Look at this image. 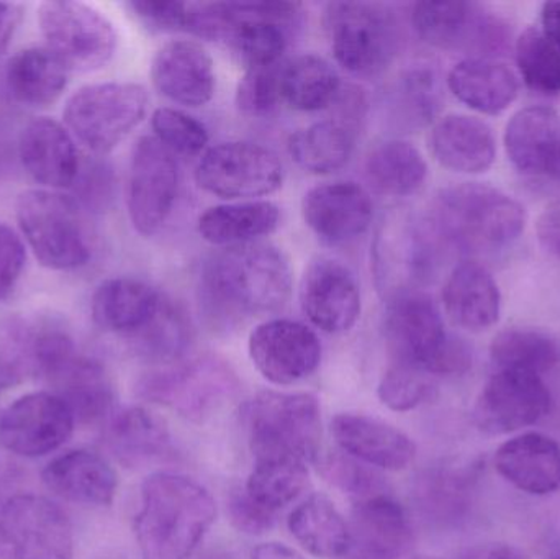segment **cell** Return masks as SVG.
Here are the masks:
<instances>
[{
	"label": "cell",
	"instance_id": "6da1fadb",
	"mask_svg": "<svg viewBox=\"0 0 560 559\" xmlns=\"http://www.w3.org/2000/svg\"><path fill=\"white\" fill-rule=\"evenodd\" d=\"M200 294L219 322L275 314L292 294L289 259L269 243L223 248L203 263Z\"/></svg>",
	"mask_w": 560,
	"mask_h": 559
},
{
	"label": "cell",
	"instance_id": "7a4b0ae2",
	"mask_svg": "<svg viewBox=\"0 0 560 559\" xmlns=\"http://www.w3.org/2000/svg\"><path fill=\"white\" fill-rule=\"evenodd\" d=\"M217 517L212 494L199 482L174 473H154L141 485L135 521L143 559H189Z\"/></svg>",
	"mask_w": 560,
	"mask_h": 559
},
{
	"label": "cell",
	"instance_id": "3957f363",
	"mask_svg": "<svg viewBox=\"0 0 560 559\" xmlns=\"http://www.w3.org/2000/svg\"><path fill=\"white\" fill-rule=\"evenodd\" d=\"M424 223L440 246L499 252L518 242L525 232L526 210L495 187L464 183L441 190Z\"/></svg>",
	"mask_w": 560,
	"mask_h": 559
},
{
	"label": "cell",
	"instance_id": "277c9868",
	"mask_svg": "<svg viewBox=\"0 0 560 559\" xmlns=\"http://www.w3.org/2000/svg\"><path fill=\"white\" fill-rule=\"evenodd\" d=\"M385 337L394 363L430 376L463 374L472 366L469 347L447 334L433 299L415 289L392 294L385 311Z\"/></svg>",
	"mask_w": 560,
	"mask_h": 559
},
{
	"label": "cell",
	"instance_id": "5b68a950",
	"mask_svg": "<svg viewBox=\"0 0 560 559\" xmlns=\"http://www.w3.org/2000/svg\"><path fill=\"white\" fill-rule=\"evenodd\" d=\"M245 422L255 459L315 462L322 442V409L306 393L265 391L245 404Z\"/></svg>",
	"mask_w": 560,
	"mask_h": 559
},
{
	"label": "cell",
	"instance_id": "8992f818",
	"mask_svg": "<svg viewBox=\"0 0 560 559\" xmlns=\"http://www.w3.org/2000/svg\"><path fill=\"white\" fill-rule=\"evenodd\" d=\"M16 222L39 265L74 271L91 261L92 249L78 200L58 190L32 189L16 200Z\"/></svg>",
	"mask_w": 560,
	"mask_h": 559
},
{
	"label": "cell",
	"instance_id": "52a82bcc",
	"mask_svg": "<svg viewBox=\"0 0 560 559\" xmlns=\"http://www.w3.org/2000/svg\"><path fill=\"white\" fill-rule=\"evenodd\" d=\"M323 23L336 61L351 74H381L397 56L400 28L381 3L329 2Z\"/></svg>",
	"mask_w": 560,
	"mask_h": 559
},
{
	"label": "cell",
	"instance_id": "ba28073f",
	"mask_svg": "<svg viewBox=\"0 0 560 559\" xmlns=\"http://www.w3.org/2000/svg\"><path fill=\"white\" fill-rule=\"evenodd\" d=\"M150 95L135 82L84 85L66 102L62 118L72 137L92 153L118 147L147 117Z\"/></svg>",
	"mask_w": 560,
	"mask_h": 559
},
{
	"label": "cell",
	"instance_id": "9c48e42d",
	"mask_svg": "<svg viewBox=\"0 0 560 559\" xmlns=\"http://www.w3.org/2000/svg\"><path fill=\"white\" fill-rule=\"evenodd\" d=\"M38 23L48 48L69 72H92L114 58L118 36L114 23L95 7L72 0L43 2Z\"/></svg>",
	"mask_w": 560,
	"mask_h": 559
},
{
	"label": "cell",
	"instance_id": "30bf717a",
	"mask_svg": "<svg viewBox=\"0 0 560 559\" xmlns=\"http://www.w3.org/2000/svg\"><path fill=\"white\" fill-rule=\"evenodd\" d=\"M200 189L226 200L269 196L283 183L278 154L249 141H226L209 148L196 170Z\"/></svg>",
	"mask_w": 560,
	"mask_h": 559
},
{
	"label": "cell",
	"instance_id": "8fae6325",
	"mask_svg": "<svg viewBox=\"0 0 560 559\" xmlns=\"http://www.w3.org/2000/svg\"><path fill=\"white\" fill-rule=\"evenodd\" d=\"M238 389L235 373L222 361L206 358L174 370L148 374L138 383V396L202 422L232 399Z\"/></svg>",
	"mask_w": 560,
	"mask_h": 559
},
{
	"label": "cell",
	"instance_id": "7c38bea8",
	"mask_svg": "<svg viewBox=\"0 0 560 559\" xmlns=\"http://www.w3.org/2000/svg\"><path fill=\"white\" fill-rule=\"evenodd\" d=\"M0 554L10 559H72L71 521L49 499L13 496L0 508Z\"/></svg>",
	"mask_w": 560,
	"mask_h": 559
},
{
	"label": "cell",
	"instance_id": "4fadbf2b",
	"mask_svg": "<svg viewBox=\"0 0 560 559\" xmlns=\"http://www.w3.org/2000/svg\"><path fill=\"white\" fill-rule=\"evenodd\" d=\"M78 354L69 331L51 317L15 314L0 321V361L20 380L49 383Z\"/></svg>",
	"mask_w": 560,
	"mask_h": 559
},
{
	"label": "cell",
	"instance_id": "5bb4252c",
	"mask_svg": "<svg viewBox=\"0 0 560 559\" xmlns=\"http://www.w3.org/2000/svg\"><path fill=\"white\" fill-rule=\"evenodd\" d=\"M179 189L176 158L154 137L138 140L128 179V216L140 235L160 232L173 212Z\"/></svg>",
	"mask_w": 560,
	"mask_h": 559
},
{
	"label": "cell",
	"instance_id": "9a60e30c",
	"mask_svg": "<svg viewBox=\"0 0 560 559\" xmlns=\"http://www.w3.org/2000/svg\"><path fill=\"white\" fill-rule=\"evenodd\" d=\"M552 394L542 376L499 370L474 404V422L489 435H509L545 419Z\"/></svg>",
	"mask_w": 560,
	"mask_h": 559
},
{
	"label": "cell",
	"instance_id": "2e32d148",
	"mask_svg": "<svg viewBox=\"0 0 560 559\" xmlns=\"http://www.w3.org/2000/svg\"><path fill=\"white\" fill-rule=\"evenodd\" d=\"M75 419L61 397L33 393L16 399L0 416V443L13 455L38 458L61 449Z\"/></svg>",
	"mask_w": 560,
	"mask_h": 559
},
{
	"label": "cell",
	"instance_id": "e0dca14e",
	"mask_svg": "<svg viewBox=\"0 0 560 559\" xmlns=\"http://www.w3.org/2000/svg\"><path fill=\"white\" fill-rule=\"evenodd\" d=\"M229 30L223 42L248 69L279 65L289 43L290 23L299 16L300 3L226 2Z\"/></svg>",
	"mask_w": 560,
	"mask_h": 559
},
{
	"label": "cell",
	"instance_id": "ac0fdd59",
	"mask_svg": "<svg viewBox=\"0 0 560 559\" xmlns=\"http://www.w3.org/2000/svg\"><path fill=\"white\" fill-rule=\"evenodd\" d=\"M249 358L269 383L290 386L312 376L322 361L318 335L300 322L272 318L249 335Z\"/></svg>",
	"mask_w": 560,
	"mask_h": 559
},
{
	"label": "cell",
	"instance_id": "d6986e66",
	"mask_svg": "<svg viewBox=\"0 0 560 559\" xmlns=\"http://www.w3.org/2000/svg\"><path fill=\"white\" fill-rule=\"evenodd\" d=\"M300 305L313 327L326 334H345L361 317V291L345 265L316 258L303 272Z\"/></svg>",
	"mask_w": 560,
	"mask_h": 559
},
{
	"label": "cell",
	"instance_id": "ffe728a7",
	"mask_svg": "<svg viewBox=\"0 0 560 559\" xmlns=\"http://www.w3.org/2000/svg\"><path fill=\"white\" fill-rule=\"evenodd\" d=\"M306 226L328 245H345L368 232L374 217L371 196L351 180L322 184L303 197Z\"/></svg>",
	"mask_w": 560,
	"mask_h": 559
},
{
	"label": "cell",
	"instance_id": "44dd1931",
	"mask_svg": "<svg viewBox=\"0 0 560 559\" xmlns=\"http://www.w3.org/2000/svg\"><path fill=\"white\" fill-rule=\"evenodd\" d=\"M415 32L428 45L443 49L499 48L503 26L467 2H418L411 10Z\"/></svg>",
	"mask_w": 560,
	"mask_h": 559
},
{
	"label": "cell",
	"instance_id": "7402d4cb",
	"mask_svg": "<svg viewBox=\"0 0 560 559\" xmlns=\"http://www.w3.org/2000/svg\"><path fill=\"white\" fill-rule=\"evenodd\" d=\"M503 140L520 173L560 183V117L555 108L533 105L516 112Z\"/></svg>",
	"mask_w": 560,
	"mask_h": 559
},
{
	"label": "cell",
	"instance_id": "603a6c76",
	"mask_svg": "<svg viewBox=\"0 0 560 559\" xmlns=\"http://www.w3.org/2000/svg\"><path fill=\"white\" fill-rule=\"evenodd\" d=\"M151 79L164 97L187 107H202L215 95L212 58L199 43L189 39H176L158 49Z\"/></svg>",
	"mask_w": 560,
	"mask_h": 559
},
{
	"label": "cell",
	"instance_id": "cb8c5ba5",
	"mask_svg": "<svg viewBox=\"0 0 560 559\" xmlns=\"http://www.w3.org/2000/svg\"><path fill=\"white\" fill-rule=\"evenodd\" d=\"M19 154L26 173L48 190L74 186L81 173L74 137L52 118H35L23 128Z\"/></svg>",
	"mask_w": 560,
	"mask_h": 559
},
{
	"label": "cell",
	"instance_id": "d4e9b609",
	"mask_svg": "<svg viewBox=\"0 0 560 559\" xmlns=\"http://www.w3.org/2000/svg\"><path fill=\"white\" fill-rule=\"evenodd\" d=\"M331 432L342 453L385 471L407 469L417 456L407 433L374 417L339 414L332 419Z\"/></svg>",
	"mask_w": 560,
	"mask_h": 559
},
{
	"label": "cell",
	"instance_id": "484cf974",
	"mask_svg": "<svg viewBox=\"0 0 560 559\" xmlns=\"http://www.w3.org/2000/svg\"><path fill=\"white\" fill-rule=\"evenodd\" d=\"M160 292L135 278L107 279L92 295V318L102 330L140 337L163 312Z\"/></svg>",
	"mask_w": 560,
	"mask_h": 559
},
{
	"label": "cell",
	"instance_id": "4316f807",
	"mask_svg": "<svg viewBox=\"0 0 560 559\" xmlns=\"http://www.w3.org/2000/svg\"><path fill=\"white\" fill-rule=\"evenodd\" d=\"M349 528L352 550L375 559H400L413 544L407 511L387 492L355 501Z\"/></svg>",
	"mask_w": 560,
	"mask_h": 559
},
{
	"label": "cell",
	"instance_id": "83f0119b",
	"mask_svg": "<svg viewBox=\"0 0 560 559\" xmlns=\"http://www.w3.org/2000/svg\"><path fill=\"white\" fill-rule=\"evenodd\" d=\"M443 305L454 325L479 334L500 321L502 292L486 266L463 261L444 282Z\"/></svg>",
	"mask_w": 560,
	"mask_h": 559
},
{
	"label": "cell",
	"instance_id": "f1b7e54d",
	"mask_svg": "<svg viewBox=\"0 0 560 559\" xmlns=\"http://www.w3.org/2000/svg\"><path fill=\"white\" fill-rule=\"evenodd\" d=\"M495 468L526 494H552L560 489V443L545 433H523L497 450Z\"/></svg>",
	"mask_w": 560,
	"mask_h": 559
},
{
	"label": "cell",
	"instance_id": "f546056e",
	"mask_svg": "<svg viewBox=\"0 0 560 559\" xmlns=\"http://www.w3.org/2000/svg\"><path fill=\"white\" fill-rule=\"evenodd\" d=\"M43 485L58 498L74 504L108 508L117 496L115 469L97 453L74 450L48 463Z\"/></svg>",
	"mask_w": 560,
	"mask_h": 559
},
{
	"label": "cell",
	"instance_id": "4dcf8cb0",
	"mask_svg": "<svg viewBox=\"0 0 560 559\" xmlns=\"http://www.w3.org/2000/svg\"><path fill=\"white\" fill-rule=\"evenodd\" d=\"M430 148L441 166L459 174L486 173L497 158L492 128L470 115L451 114L441 118L431 130Z\"/></svg>",
	"mask_w": 560,
	"mask_h": 559
},
{
	"label": "cell",
	"instance_id": "1f68e13d",
	"mask_svg": "<svg viewBox=\"0 0 560 559\" xmlns=\"http://www.w3.org/2000/svg\"><path fill=\"white\" fill-rule=\"evenodd\" d=\"M447 88L472 110L499 115L518 97L520 82L505 62L489 56H472L451 69Z\"/></svg>",
	"mask_w": 560,
	"mask_h": 559
},
{
	"label": "cell",
	"instance_id": "d6a6232c",
	"mask_svg": "<svg viewBox=\"0 0 560 559\" xmlns=\"http://www.w3.org/2000/svg\"><path fill=\"white\" fill-rule=\"evenodd\" d=\"M105 443L121 465L143 468L167 455L170 429L156 414L143 407H128L108 417Z\"/></svg>",
	"mask_w": 560,
	"mask_h": 559
},
{
	"label": "cell",
	"instance_id": "836d02e7",
	"mask_svg": "<svg viewBox=\"0 0 560 559\" xmlns=\"http://www.w3.org/2000/svg\"><path fill=\"white\" fill-rule=\"evenodd\" d=\"M51 393L61 397L75 420L95 423L114 414L115 393L107 371L81 353L49 381Z\"/></svg>",
	"mask_w": 560,
	"mask_h": 559
},
{
	"label": "cell",
	"instance_id": "e575fe53",
	"mask_svg": "<svg viewBox=\"0 0 560 559\" xmlns=\"http://www.w3.org/2000/svg\"><path fill=\"white\" fill-rule=\"evenodd\" d=\"M280 223V209L268 200H243L210 207L199 217V233L215 246L248 245L271 235Z\"/></svg>",
	"mask_w": 560,
	"mask_h": 559
},
{
	"label": "cell",
	"instance_id": "d590c367",
	"mask_svg": "<svg viewBox=\"0 0 560 559\" xmlns=\"http://www.w3.org/2000/svg\"><path fill=\"white\" fill-rule=\"evenodd\" d=\"M289 531L310 555L341 559L352 547L351 528L326 496H310L293 509Z\"/></svg>",
	"mask_w": 560,
	"mask_h": 559
},
{
	"label": "cell",
	"instance_id": "8d00e7d4",
	"mask_svg": "<svg viewBox=\"0 0 560 559\" xmlns=\"http://www.w3.org/2000/svg\"><path fill=\"white\" fill-rule=\"evenodd\" d=\"M69 69L46 48H28L13 56L7 68V89L20 104L46 107L68 88Z\"/></svg>",
	"mask_w": 560,
	"mask_h": 559
},
{
	"label": "cell",
	"instance_id": "74e56055",
	"mask_svg": "<svg viewBox=\"0 0 560 559\" xmlns=\"http://www.w3.org/2000/svg\"><path fill=\"white\" fill-rule=\"evenodd\" d=\"M354 141V127L331 118L295 131L287 148L296 166L306 173L329 174L348 164Z\"/></svg>",
	"mask_w": 560,
	"mask_h": 559
},
{
	"label": "cell",
	"instance_id": "f35d334b",
	"mask_svg": "<svg viewBox=\"0 0 560 559\" xmlns=\"http://www.w3.org/2000/svg\"><path fill=\"white\" fill-rule=\"evenodd\" d=\"M365 176L371 186L384 196L408 197L427 183L428 164L410 141L388 140L369 153Z\"/></svg>",
	"mask_w": 560,
	"mask_h": 559
},
{
	"label": "cell",
	"instance_id": "ab89813d",
	"mask_svg": "<svg viewBox=\"0 0 560 559\" xmlns=\"http://www.w3.org/2000/svg\"><path fill=\"white\" fill-rule=\"evenodd\" d=\"M476 481L474 466H436L421 473L415 485V499L427 517L450 524L469 511Z\"/></svg>",
	"mask_w": 560,
	"mask_h": 559
},
{
	"label": "cell",
	"instance_id": "60d3db41",
	"mask_svg": "<svg viewBox=\"0 0 560 559\" xmlns=\"http://www.w3.org/2000/svg\"><path fill=\"white\" fill-rule=\"evenodd\" d=\"M341 89L338 72L322 56L303 55L282 62L280 94L293 110L318 112L331 107Z\"/></svg>",
	"mask_w": 560,
	"mask_h": 559
},
{
	"label": "cell",
	"instance_id": "b9f144b4",
	"mask_svg": "<svg viewBox=\"0 0 560 559\" xmlns=\"http://www.w3.org/2000/svg\"><path fill=\"white\" fill-rule=\"evenodd\" d=\"M490 358L497 370L545 376L560 364V343L552 335L536 328H506L493 338Z\"/></svg>",
	"mask_w": 560,
	"mask_h": 559
},
{
	"label": "cell",
	"instance_id": "7bdbcfd3",
	"mask_svg": "<svg viewBox=\"0 0 560 559\" xmlns=\"http://www.w3.org/2000/svg\"><path fill=\"white\" fill-rule=\"evenodd\" d=\"M306 486V463L293 458H262L255 459L245 491L262 508L278 512L299 499Z\"/></svg>",
	"mask_w": 560,
	"mask_h": 559
},
{
	"label": "cell",
	"instance_id": "ee69618b",
	"mask_svg": "<svg viewBox=\"0 0 560 559\" xmlns=\"http://www.w3.org/2000/svg\"><path fill=\"white\" fill-rule=\"evenodd\" d=\"M516 65L526 88L536 94H560V48L539 26H528L516 39Z\"/></svg>",
	"mask_w": 560,
	"mask_h": 559
},
{
	"label": "cell",
	"instance_id": "f6af8a7d",
	"mask_svg": "<svg viewBox=\"0 0 560 559\" xmlns=\"http://www.w3.org/2000/svg\"><path fill=\"white\" fill-rule=\"evenodd\" d=\"M151 127L154 138L173 154L199 156L209 144L206 125L179 108H156L151 117Z\"/></svg>",
	"mask_w": 560,
	"mask_h": 559
},
{
	"label": "cell",
	"instance_id": "bcb514c9",
	"mask_svg": "<svg viewBox=\"0 0 560 559\" xmlns=\"http://www.w3.org/2000/svg\"><path fill=\"white\" fill-rule=\"evenodd\" d=\"M431 377L423 371L394 363L378 383V399L395 412L417 409L433 397L434 383Z\"/></svg>",
	"mask_w": 560,
	"mask_h": 559
},
{
	"label": "cell",
	"instance_id": "7dc6e473",
	"mask_svg": "<svg viewBox=\"0 0 560 559\" xmlns=\"http://www.w3.org/2000/svg\"><path fill=\"white\" fill-rule=\"evenodd\" d=\"M319 466H322V475L329 485L352 496L355 501L385 492L382 476L346 453H331Z\"/></svg>",
	"mask_w": 560,
	"mask_h": 559
},
{
	"label": "cell",
	"instance_id": "c3c4849f",
	"mask_svg": "<svg viewBox=\"0 0 560 559\" xmlns=\"http://www.w3.org/2000/svg\"><path fill=\"white\" fill-rule=\"evenodd\" d=\"M282 62L269 68L248 69L236 89V105L243 114L265 117L282 102L280 94Z\"/></svg>",
	"mask_w": 560,
	"mask_h": 559
},
{
	"label": "cell",
	"instance_id": "681fc988",
	"mask_svg": "<svg viewBox=\"0 0 560 559\" xmlns=\"http://www.w3.org/2000/svg\"><path fill=\"white\" fill-rule=\"evenodd\" d=\"M135 15L160 32H187L190 2L177 0H133L128 3Z\"/></svg>",
	"mask_w": 560,
	"mask_h": 559
},
{
	"label": "cell",
	"instance_id": "f907efd6",
	"mask_svg": "<svg viewBox=\"0 0 560 559\" xmlns=\"http://www.w3.org/2000/svg\"><path fill=\"white\" fill-rule=\"evenodd\" d=\"M25 261L26 249L22 236L5 223H0V302L12 294L22 278Z\"/></svg>",
	"mask_w": 560,
	"mask_h": 559
},
{
	"label": "cell",
	"instance_id": "816d5d0a",
	"mask_svg": "<svg viewBox=\"0 0 560 559\" xmlns=\"http://www.w3.org/2000/svg\"><path fill=\"white\" fill-rule=\"evenodd\" d=\"M229 515L236 531L246 535H265L276 524V512L262 508L246 491L230 496Z\"/></svg>",
	"mask_w": 560,
	"mask_h": 559
},
{
	"label": "cell",
	"instance_id": "f5cc1de1",
	"mask_svg": "<svg viewBox=\"0 0 560 559\" xmlns=\"http://www.w3.org/2000/svg\"><path fill=\"white\" fill-rule=\"evenodd\" d=\"M536 236L541 248L560 261V199L542 210L536 222Z\"/></svg>",
	"mask_w": 560,
	"mask_h": 559
},
{
	"label": "cell",
	"instance_id": "db71d44e",
	"mask_svg": "<svg viewBox=\"0 0 560 559\" xmlns=\"http://www.w3.org/2000/svg\"><path fill=\"white\" fill-rule=\"evenodd\" d=\"M23 19V7L15 2H0V58L5 55Z\"/></svg>",
	"mask_w": 560,
	"mask_h": 559
},
{
	"label": "cell",
	"instance_id": "11a10c76",
	"mask_svg": "<svg viewBox=\"0 0 560 559\" xmlns=\"http://www.w3.org/2000/svg\"><path fill=\"white\" fill-rule=\"evenodd\" d=\"M457 559H525V555L506 544H482L467 548Z\"/></svg>",
	"mask_w": 560,
	"mask_h": 559
},
{
	"label": "cell",
	"instance_id": "9f6ffc18",
	"mask_svg": "<svg viewBox=\"0 0 560 559\" xmlns=\"http://www.w3.org/2000/svg\"><path fill=\"white\" fill-rule=\"evenodd\" d=\"M539 28L560 48V2H546L542 5Z\"/></svg>",
	"mask_w": 560,
	"mask_h": 559
},
{
	"label": "cell",
	"instance_id": "6f0895ef",
	"mask_svg": "<svg viewBox=\"0 0 560 559\" xmlns=\"http://www.w3.org/2000/svg\"><path fill=\"white\" fill-rule=\"evenodd\" d=\"M252 559H306L299 551L278 541H269L253 548Z\"/></svg>",
	"mask_w": 560,
	"mask_h": 559
},
{
	"label": "cell",
	"instance_id": "680465c9",
	"mask_svg": "<svg viewBox=\"0 0 560 559\" xmlns=\"http://www.w3.org/2000/svg\"><path fill=\"white\" fill-rule=\"evenodd\" d=\"M20 377L7 366L3 361H0V393L2 391L9 389V387L15 386V384L20 383Z\"/></svg>",
	"mask_w": 560,
	"mask_h": 559
},
{
	"label": "cell",
	"instance_id": "91938a15",
	"mask_svg": "<svg viewBox=\"0 0 560 559\" xmlns=\"http://www.w3.org/2000/svg\"><path fill=\"white\" fill-rule=\"evenodd\" d=\"M341 559H375L372 557H369V555L361 554V551L358 550H349V554L346 555V557H342Z\"/></svg>",
	"mask_w": 560,
	"mask_h": 559
},
{
	"label": "cell",
	"instance_id": "94428289",
	"mask_svg": "<svg viewBox=\"0 0 560 559\" xmlns=\"http://www.w3.org/2000/svg\"><path fill=\"white\" fill-rule=\"evenodd\" d=\"M408 559H443V558H436V557H427V555H417V557H411Z\"/></svg>",
	"mask_w": 560,
	"mask_h": 559
},
{
	"label": "cell",
	"instance_id": "6125c7cd",
	"mask_svg": "<svg viewBox=\"0 0 560 559\" xmlns=\"http://www.w3.org/2000/svg\"><path fill=\"white\" fill-rule=\"evenodd\" d=\"M546 559H560V555H552V557H548Z\"/></svg>",
	"mask_w": 560,
	"mask_h": 559
}]
</instances>
